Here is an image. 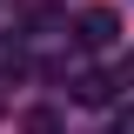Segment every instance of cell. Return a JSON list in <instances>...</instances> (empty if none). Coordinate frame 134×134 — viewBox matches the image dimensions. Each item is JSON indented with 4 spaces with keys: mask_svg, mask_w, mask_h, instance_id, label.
I'll list each match as a JSON object with an SVG mask.
<instances>
[{
    "mask_svg": "<svg viewBox=\"0 0 134 134\" xmlns=\"http://www.w3.org/2000/svg\"><path fill=\"white\" fill-rule=\"evenodd\" d=\"M20 74H34V54L20 47L14 34H0V87H14Z\"/></svg>",
    "mask_w": 134,
    "mask_h": 134,
    "instance_id": "3",
    "label": "cell"
},
{
    "mask_svg": "<svg viewBox=\"0 0 134 134\" xmlns=\"http://www.w3.org/2000/svg\"><path fill=\"white\" fill-rule=\"evenodd\" d=\"M121 81H127V87H134V54H127V60H121Z\"/></svg>",
    "mask_w": 134,
    "mask_h": 134,
    "instance_id": "6",
    "label": "cell"
},
{
    "mask_svg": "<svg viewBox=\"0 0 134 134\" xmlns=\"http://www.w3.org/2000/svg\"><path fill=\"white\" fill-rule=\"evenodd\" d=\"M114 74H100V67H81V74H74V100H81V107H107V100H114Z\"/></svg>",
    "mask_w": 134,
    "mask_h": 134,
    "instance_id": "2",
    "label": "cell"
},
{
    "mask_svg": "<svg viewBox=\"0 0 134 134\" xmlns=\"http://www.w3.org/2000/svg\"><path fill=\"white\" fill-rule=\"evenodd\" d=\"M20 134H67V121H60V107H27Z\"/></svg>",
    "mask_w": 134,
    "mask_h": 134,
    "instance_id": "4",
    "label": "cell"
},
{
    "mask_svg": "<svg viewBox=\"0 0 134 134\" xmlns=\"http://www.w3.org/2000/svg\"><path fill=\"white\" fill-rule=\"evenodd\" d=\"M114 134H134V100H127V107L114 114Z\"/></svg>",
    "mask_w": 134,
    "mask_h": 134,
    "instance_id": "5",
    "label": "cell"
},
{
    "mask_svg": "<svg viewBox=\"0 0 134 134\" xmlns=\"http://www.w3.org/2000/svg\"><path fill=\"white\" fill-rule=\"evenodd\" d=\"M74 40H81V47H114V40H121V14H114V7H81Z\"/></svg>",
    "mask_w": 134,
    "mask_h": 134,
    "instance_id": "1",
    "label": "cell"
}]
</instances>
